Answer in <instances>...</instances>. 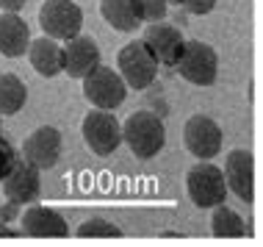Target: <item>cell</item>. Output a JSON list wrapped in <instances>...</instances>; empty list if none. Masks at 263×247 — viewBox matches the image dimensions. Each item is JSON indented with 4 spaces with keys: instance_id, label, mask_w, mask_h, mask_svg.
I'll return each mask as SVG.
<instances>
[{
    "instance_id": "14",
    "label": "cell",
    "mask_w": 263,
    "mask_h": 247,
    "mask_svg": "<svg viewBox=\"0 0 263 247\" xmlns=\"http://www.w3.org/2000/svg\"><path fill=\"white\" fill-rule=\"evenodd\" d=\"M61 53H64V73L78 81L100 64V47H97L95 37H86V33H75L72 39H67L61 45Z\"/></svg>"
},
{
    "instance_id": "17",
    "label": "cell",
    "mask_w": 263,
    "mask_h": 247,
    "mask_svg": "<svg viewBox=\"0 0 263 247\" xmlns=\"http://www.w3.org/2000/svg\"><path fill=\"white\" fill-rule=\"evenodd\" d=\"M100 14L114 31H122V33H133L141 25L133 0H100Z\"/></svg>"
},
{
    "instance_id": "6",
    "label": "cell",
    "mask_w": 263,
    "mask_h": 247,
    "mask_svg": "<svg viewBox=\"0 0 263 247\" xmlns=\"http://www.w3.org/2000/svg\"><path fill=\"white\" fill-rule=\"evenodd\" d=\"M186 189L189 197L197 208H213L224 203L227 197V183L222 175V167L211 164V161H200L186 172Z\"/></svg>"
},
{
    "instance_id": "4",
    "label": "cell",
    "mask_w": 263,
    "mask_h": 247,
    "mask_svg": "<svg viewBox=\"0 0 263 247\" xmlns=\"http://www.w3.org/2000/svg\"><path fill=\"white\" fill-rule=\"evenodd\" d=\"M81 81H83V97H86L95 109L114 111V109H119L127 97V86H125L122 75L111 67L97 64L95 69H89Z\"/></svg>"
},
{
    "instance_id": "16",
    "label": "cell",
    "mask_w": 263,
    "mask_h": 247,
    "mask_svg": "<svg viewBox=\"0 0 263 247\" xmlns=\"http://www.w3.org/2000/svg\"><path fill=\"white\" fill-rule=\"evenodd\" d=\"M28 59H31L33 69H36L42 78H55L59 73H64L61 45L55 39H50V37L31 39V45H28Z\"/></svg>"
},
{
    "instance_id": "3",
    "label": "cell",
    "mask_w": 263,
    "mask_h": 247,
    "mask_svg": "<svg viewBox=\"0 0 263 247\" xmlns=\"http://www.w3.org/2000/svg\"><path fill=\"white\" fill-rule=\"evenodd\" d=\"M117 67H119V75H122L125 86L127 89H150L153 81L158 78V61L155 56L147 50V45L141 39L136 42H127V45L119 50L117 56Z\"/></svg>"
},
{
    "instance_id": "28",
    "label": "cell",
    "mask_w": 263,
    "mask_h": 247,
    "mask_svg": "<svg viewBox=\"0 0 263 247\" xmlns=\"http://www.w3.org/2000/svg\"><path fill=\"white\" fill-rule=\"evenodd\" d=\"M166 3H172V6H180V0H166Z\"/></svg>"
},
{
    "instance_id": "26",
    "label": "cell",
    "mask_w": 263,
    "mask_h": 247,
    "mask_svg": "<svg viewBox=\"0 0 263 247\" xmlns=\"http://www.w3.org/2000/svg\"><path fill=\"white\" fill-rule=\"evenodd\" d=\"M0 236H23V231L20 228H9V225H0Z\"/></svg>"
},
{
    "instance_id": "13",
    "label": "cell",
    "mask_w": 263,
    "mask_h": 247,
    "mask_svg": "<svg viewBox=\"0 0 263 247\" xmlns=\"http://www.w3.org/2000/svg\"><path fill=\"white\" fill-rule=\"evenodd\" d=\"M23 158L39 169H53L61 158V133L53 125H42L23 142Z\"/></svg>"
},
{
    "instance_id": "7",
    "label": "cell",
    "mask_w": 263,
    "mask_h": 247,
    "mask_svg": "<svg viewBox=\"0 0 263 247\" xmlns=\"http://www.w3.org/2000/svg\"><path fill=\"white\" fill-rule=\"evenodd\" d=\"M39 25L45 37L55 42H67L83 28V11L72 0H45L39 9Z\"/></svg>"
},
{
    "instance_id": "18",
    "label": "cell",
    "mask_w": 263,
    "mask_h": 247,
    "mask_svg": "<svg viewBox=\"0 0 263 247\" xmlns=\"http://www.w3.org/2000/svg\"><path fill=\"white\" fill-rule=\"evenodd\" d=\"M28 100V86L14 73H0V117H14Z\"/></svg>"
},
{
    "instance_id": "12",
    "label": "cell",
    "mask_w": 263,
    "mask_h": 247,
    "mask_svg": "<svg viewBox=\"0 0 263 247\" xmlns=\"http://www.w3.org/2000/svg\"><path fill=\"white\" fill-rule=\"evenodd\" d=\"M222 175H224L227 189H230L238 200H244V203L255 200V161H252L250 150L238 147V150L227 153Z\"/></svg>"
},
{
    "instance_id": "20",
    "label": "cell",
    "mask_w": 263,
    "mask_h": 247,
    "mask_svg": "<svg viewBox=\"0 0 263 247\" xmlns=\"http://www.w3.org/2000/svg\"><path fill=\"white\" fill-rule=\"evenodd\" d=\"M75 234L81 239H119V236H122V231H119L114 222L95 217V220H86V222L78 225Z\"/></svg>"
},
{
    "instance_id": "23",
    "label": "cell",
    "mask_w": 263,
    "mask_h": 247,
    "mask_svg": "<svg viewBox=\"0 0 263 247\" xmlns=\"http://www.w3.org/2000/svg\"><path fill=\"white\" fill-rule=\"evenodd\" d=\"M180 9L186 14H194V17H205L216 9V0H180Z\"/></svg>"
},
{
    "instance_id": "9",
    "label": "cell",
    "mask_w": 263,
    "mask_h": 247,
    "mask_svg": "<svg viewBox=\"0 0 263 247\" xmlns=\"http://www.w3.org/2000/svg\"><path fill=\"white\" fill-rule=\"evenodd\" d=\"M183 142H186L191 156H197L200 161H211L222 150V128L216 125V119L194 114L189 117L186 128H183Z\"/></svg>"
},
{
    "instance_id": "25",
    "label": "cell",
    "mask_w": 263,
    "mask_h": 247,
    "mask_svg": "<svg viewBox=\"0 0 263 247\" xmlns=\"http://www.w3.org/2000/svg\"><path fill=\"white\" fill-rule=\"evenodd\" d=\"M28 3V0H0V11H14L20 14V9Z\"/></svg>"
},
{
    "instance_id": "11",
    "label": "cell",
    "mask_w": 263,
    "mask_h": 247,
    "mask_svg": "<svg viewBox=\"0 0 263 247\" xmlns=\"http://www.w3.org/2000/svg\"><path fill=\"white\" fill-rule=\"evenodd\" d=\"M3 192H6V200L17 203V206H31V203L39 200V192H42V181H39V169L25 161L23 156H17L14 161L11 172L6 175L3 181Z\"/></svg>"
},
{
    "instance_id": "1",
    "label": "cell",
    "mask_w": 263,
    "mask_h": 247,
    "mask_svg": "<svg viewBox=\"0 0 263 247\" xmlns=\"http://www.w3.org/2000/svg\"><path fill=\"white\" fill-rule=\"evenodd\" d=\"M122 142L130 147L133 156L139 158H155L166 145V128L163 119L153 111H136L122 122Z\"/></svg>"
},
{
    "instance_id": "5",
    "label": "cell",
    "mask_w": 263,
    "mask_h": 247,
    "mask_svg": "<svg viewBox=\"0 0 263 247\" xmlns=\"http://www.w3.org/2000/svg\"><path fill=\"white\" fill-rule=\"evenodd\" d=\"M81 133H83V142L95 156L100 158H108L117 153V147L122 145V122L105 109H95L83 117V125H81Z\"/></svg>"
},
{
    "instance_id": "22",
    "label": "cell",
    "mask_w": 263,
    "mask_h": 247,
    "mask_svg": "<svg viewBox=\"0 0 263 247\" xmlns=\"http://www.w3.org/2000/svg\"><path fill=\"white\" fill-rule=\"evenodd\" d=\"M14 161H17V150H14V145L6 136H0V181L11 172Z\"/></svg>"
},
{
    "instance_id": "24",
    "label": "cell",
    "mask_w": 263,
    "mask_h": 247,
    "mask_svg": "<svg viewBox=\"0 0 263 247\" xmlns=\"http://www.w3.org/2000/svg\"><path fill=\"white\" fill-rule=\"evenodd\" d=\"M20 217V206L9 200V206H0V222H11Z\"/></svg>"
},
{
    "instance_id": "8",
    "label": "cell",
    "mask_w": 263,
    "mask_h": 247,
    "mask_svg": "<svg viewBox=\"0 0 263 247\" xmlns=\"http://www.w3.org/2000/svg\"><path fill=\"white\" fill-rule=\"evenodd\" d=\"M141 42H144L147 50L155 56V61L163 64V67H175L177 59H180V53H183V45H186L180 28L163 23V20H158V23H147L144 33H141Z\"/></svg>"
},
{
    "instance_id": "15",
    "label": "cell",
    "mask_w": 263,
    "mask_h": 247,
    "mask_svg": "<svg viewBox=\"0 0 263 247\" xmlns=\"http://www.w3.org/2000/svg\"><path fill=\"white\" fill-rule=\"evenodd\" d=\"M28 45H31L28 23L20 14L3 11L0 14V56H6V59H20V56L28 53Z\"/></svg>"
},
{
    "instance_id": "29",
    "label": "cell",
    "mask_w": 263,
    "mask_h": 247,
    "mask_svg": "<svg viewBox=\"0 0 263 247\" xmlns=\"http://www.w3.org/2000/svg\"><path fill=\"white\" fill-rule=\"evenodd\" d=\"M0 131H3V117H0Z\"/></svg>"
},
{
    "instance_id": "27",
    "label": "cell",
    "mask_w": 263,
    "mask_h": 247,
    "mask_svg": "<svg viewBox=\"0 0 263 247\" xmlns=\"http://www.w3.org/2000/svg\"><path fill=\"white\" fill-rule=\"evenodd\" d=\"M175 23H177V25H186V11H183V9L175 14Z\"/></svg>"
},
{
    "instance_id": "19",
    "label": "cell",
    "mask_w": 263,
    "mask_h": 247,
    "mask_svg": "<svg viewBox=\"0 0 263 247\" xmlns=\"http://www.w3.org/2000/svg\"><path fill=\"white\" fill-rule=\"evenodd\" d=\"M211 231H213V236H219V239H241V236H247V225H244V220H241V214L233 211V208H227L224 203L213 206Z\"/></svg>"
},
{
    "instance_id": "2",
    "label": "cell",
    "mask_w": 263,
    "mask_h": 247,
    "mask_svg": "<svg viewBox=\"0 0 263 247\" xmlns=\"http://www.w3.org/2000/svg\"><path fill=\"white\" fill-rule=\"evenodd\" d=\"M175 69L183 81L194 83V86H213V81L219 75V56L205 42L189 39L183 45V53L177 59Z\"/></svg>"
},
{
    "instance_id": "21",
    "label": "cell",
    "mask_w": 263,
    "mask_h": 247,
    "mask_svg": "<svg viewBox=\"0 0 263 247\" xmlns=\"http://www.w3.org/2000/svg\"><path fill=\"white\" fill-rule=\"evenodd\" d=\"M133 6H136V17L141 23H158L169 14L166 0H133Z\"/></svg>"
},
{
    "instance_id": "10",
    "label": "cell",
    "mask_w": 263,
    "mask_h": 247,
    "mask_svg": "<svg viewBox=\"0 0 263 247\" xmlns=\"http://www.w3.org/2000/svg\"><path fill=\"white\" fill-rule=\"evenodd\" d=\"M20 231L23 236L31 239H67L69 236V225L55 208L47 206H25V211L20 214Z\"/></svg>"
}]
</instances>
